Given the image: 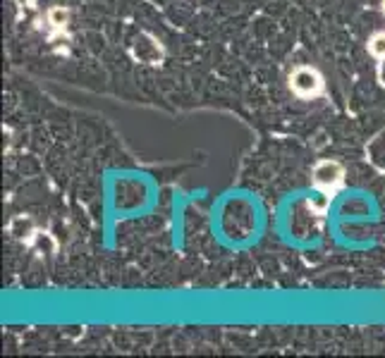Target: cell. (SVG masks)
<instances>
[{
  "instance_id": "277c9868",
  "label": "cell",
  "mask_w": 385,
  "mask_h": 358,
  "mask_svg": "<svg viewBox=\"0 0 385 358\" xmlns=\"http://www.w3.org/2000/svg\"><path fill=\"white\" fill-rule=\"evenodd\" d=\"M10 232L15 234L17 239H29L31 234H36V232H34V225H31L29 218H17V220H12Z\"/></svg>"
},
{
  "instance_id": "5b68a950",
  "label": "cell",
  "mask_w": 385,
  "mask_h": 358,
  "mask_svg": "<svg viewBox=\"0 0 385 358\" xmlns=\"http://www.w3.org/2000/svg\"><path fill=\"white\" fill-rule=\"evenodd\" d=\"M67 22H70V10H65V8L48 10V24H51L53 29H65Z\"/></svg>"
},
{
  "instance_id": "8992f818",
  "label": "cell",
  "mask_w": 385,
  "mask_h": 358,
  "mask_svg": "<svg viewBox=\"0 0 385 358\" xmlns=\"http://www.w3.org/2000/svg\"><path fill=\"white\" fill-rule=\"evenodd\" d=\"M369 51L371 55H376L378 60H385V34H376V36L369 41Z\"/></svg>"
},
{
  "instance_id": "52a82bcc",
  "label": "cell",
  "mask_w": 385,
  "mask_h": 358,
  "mask_svg": "<svg viewBox=\"0 0 385 358\" xmlns=\"http://www.w3.org/2000/svg\"><path fill=\"white\" fill-rule=\"evenodd\" d=\"M383 10H385V3H383Z\"/></svg>"
},
{
  "instance_id": "6da1fadb",
  "label": "cell",
  "mask_w": 385,
  "mask_h": 358,
  "mask_svg": "<svg viewBox=\"0 0 385 358\" xmlns=\"http://www.w3.org/2000/svg\"><path fill=\"white\" fill-rule=\"evenodd\" d=\"M290 86L299 98H311V96L321 93L323 79L314 67H297V70L290 74Z\"/></svg>"
},
{
  "instance_id": "7a4b0ae2",
  "label": "cell",
  "mask_w": 385,
  "mask_h": 358,
  "mask_svg": "<svg viewBox=\"0 0 385 358\" xmlns=\"http://www.w3.org/2000/svg\"><path fill=\"white\" fill-rule=\"evenodd\" d=\"M345 179V170L338 160H323L314 168V184L326 194H333Z\"/></svg>"
},
{
  "instance_id": "3957f363",
  "label": "cell",
  "mask_w": 385,
  "mask_h": 358,
  "mask_svg": "<svg viewBox=\"0 0 385 358\" xmlns=\"http://www.w3.org/2000/svg\"><path fill=\"white\" fill-rule=\"evenodd\" d=\"M132 55L144 65H156V63H161L163 51H161V46H158L156 39H151L149 34H141V36L134 41Z\"/></svg>"
}]
</instances>
